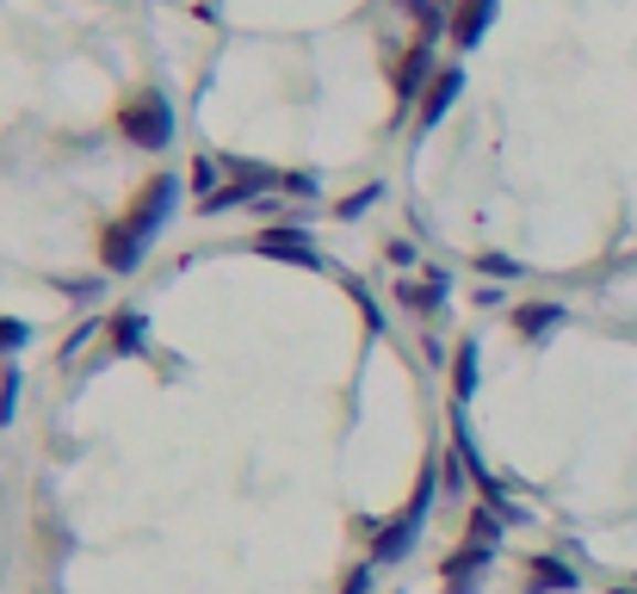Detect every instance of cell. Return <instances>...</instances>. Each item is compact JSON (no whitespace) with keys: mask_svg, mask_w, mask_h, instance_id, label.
<instances>
[{"mask_svg":"<svg viewBox=\"0 0 637 594\" xmlns=\"http://www.w3.org/2000/svg\"><path fill=\"white\" fill-rule=\"evenodd\" d=\"M173 204H180V187H173L168 173H161V180H149L125 218L106 223V235H99V261H106L112 273H130V266L142 261V248H149V235H156L161 223L173 218Z\"/></svg>","mask_w":637,"mask_h":594,"instance_id":"1","label":"cell"},{"mask_svg":"<svg viewBox=\"0 0 637 594\" xmlns=\"http://www.w3.org/2000/svg\"><path fill=\"white\" fill-rule=\"evenodd\" d=\"M118 130H125L137 149H168V142H173V112H168V99H161V94L125 99V106H118Z\"/></svg>","mask_w":637,"mask_h":594,"instance_id":"2","label":"cell"},{"mask_svg":"<svg viewBox=\"0 0 637 594\" xmlns=\"http://www.w3.org/2000/svg\"><path fill=\"white\" fill-rule=\"evenodd\" d=\"M489 19H496V0H452V19H446V38L458 50L482 44V32H489Z\"/></svg>","mask_w":637,"mask_h":594,"instance_id":"3","label":"cell"},{"mask_svg":"<svg viewBox=\"0 0 637 594\" xmlns=\"http://www.w3.org/2000/svg\"><path fill=\"white\" fill-rule=\"evenodd\" d=\"M489 558H496L489 545H458V551H452V558H446V594H477Z\"/></svg>","mask_w":637,"mask_h":594,"instance_id":"4","label":"cell"},{"mask_svg":"<svg viewBox=\"0 0 637 594\" xmlns=\"http://www.w3.org/2000/svg\"><path fill=\"white\" fill-rule=\"evenodd\" d=\"M434 75H439L434 50H427V38H421V44L403 56V68H396V99H403V106H408V99H421V87H434Z\"/></svg>","mask_w":637,"mask_h":594,"instance_id":"5","label":"cell"},{"mask_svg":"<svg viewBox=\"0 0 637 594\" xmlns=\"http://www.w3.org/2000/svg\"><path fill=\"white\" fill-rule=\"evenodd\" d=\"M261 254H273V261H291V266H322V254L304 242V230H266L261 242H254Z\"/></svg>","mask_w":637,"mask_h":594,"instance_id":"6","label":"cell"},{"mask_svg":"<svg viewBox=\"0 0 637 594\" xmlns=\"http://www.w3.org/2000/svg\"><path fill=\"white\" fill-rule=\"evenodd\" d=\"M458 87H465V68H439L434 87H427V99H421V125H439V118H446V106L458 99Z\"/></svg>","mask_w":637,"mask_h":594,"instance_id":"7","label":"cell"},{"mask_svg":"<svg viewBox=\"0 0 637 594\" xmlns=\"http://www.w3.org/2000/svg\"><path fill=\"white\" fill-rule=\"evenodd\" d=\"M551 329H563V304H520V310H513V335L544 341Z\"/></svg>","mask_w":637,"mask_h":594,"instance_id":"8","label":"cell"},{"mask_svg":"<svg viewBox=\"0 0 637 594\" xmlns=\"http://www.w3.org/2000/svg\"><path fill=\"white\" fill-rule=\"evenodd\" d=\"M415 539H421V527H415V520H408V515H396V520H390L384 532H378L372 558H378V563H396V558H403L408 545H415Z\"/></svg>","mask_w":637,"mask_h":594,"instance_id":"9","label":"cell"},{"mask_svg":"<svg viewBox=\"0 0 637 594\" xmlns=\"http://www.w3.org/2000/svg\"><path fill=\"white\" fill-rule=\"evenodd\" d=\"M551 588H575V570H570V563H558V558H532L527 594H551Z\"/></svg>","mask_w":637,"mask_h":594,"instance_id":"10","label":"cell"},{"mask_svg":"<svg viewBox=\"0 0 637 594\" xmlns=\"http://www.w3.org/2000/svg\"><path fill=\"white\" fill-rule=\"evenodd\" d=\"M396 297L403 304H415V310H434V304H446V273H434V279H421V285H396Z\"/></svg>","mask_w":637,"mask_h":594,"instance_id":"11","label":"cell"},{"mask_svg":"<svg viewBox=\"0 0 637 594\" xmlns=\"http://www.w3.org/2000/svg\"><path fill=\"white\" fill-rule=\"evenodd\" d=\"M452 391H458V403L477 391V341L458 347V360H452Z\"/></svg>","mask_w":637,"mask_h":594,"instance_id":"12","label":"cell"},{"mask_svg":"<svg viewBox=\"0 0 637 594\" xmlns=\"http://www.w3.org/2000/svg\"><path fill=\"white\" fill-rule=\"evenodd\" d=\"M112 347H118V353H137V347H142V316L137 310L112 316Z\"/></svg>","mask_w":637,"mask_h":594,"instance_id":"13","label":"cell"},{"mask_svg":"<svg viewBox=\"0 0 637 594\" xmlns=\"http://www.w3.org/2000/svg\"><path fill=\"white\" fill-rule=\"evenodd\" d=\"M496 539H501L496 508H477V515H470V545H489V551H496Z\"/></svg>","mask_w":637,"mask_h":594,"instance_id":"14","label":"cell"},{"mask_svg":"<svg viewBox=\"0 0 637 594\" xmlns=\"http://www.w3.org/2000/svg\"><path fill=\"white\" fill-rule=\"evenodd\" d=\"M223 173H230V168H223V161H211V156L192 161V187H199V199H211V187H217Z\"/></svg>","mask_w":637,"mask_h":594,"instance_id":"15","label":"cell"},{"mask_svg":"<svg viewBox=\"0 0 637 594\" xmlns=\"http://www.w3.org/2000/svg\"><path fill=\"white\" fill-rule=\"evenodd\" d=\"M372 204H378V187H359V192H353V199H341V204H335V211H341V218H347V223H353V218H359V211H372Z\"/></svg>","mask_w":637,"mask_h":594,"instance_id":"16","label":"cell"},{"mask_svg":"<svg viewBox=\"0 0 637 594\" xmlns=\"http://www.w3.org/2000/svg\"><path fill=\"white\" fill-rule=\"evenodd\" d=\"M482 273L489 279H520V261L513 254H482Z\"/></svg>","mask_w":637,"mask_h":594,"instance_id":"17","label":"cell"},{"mask_svg":"<svg viewBox=\"0 0 637 594\" xmlns=\"http://www.w3.org/2000/svg\"><path fill=\"white\" fill-rule=\"evenodd\" d=\"M25 347V322L19 316H0V353H19Z\"/></svg>","mask_w":637,"mask_h":594,"instance_id":"18","label":"cell"},{"mask_svg":"<svg viewBox=\"0 0 637 594\" xmlns=\"http://www.w3.org/2000/svg\"><path fill=\"white\" fill-rule=\"evenodd\" d=\"M13 409H19V372L0 378V422H13Z\"/></svg>","mask_w":637,"mask_h":594,"instance_id":"19","label":"cell"},{"mask_svg":"<svg viewBox=\"0 0 637 594\" xmlns=\"http://www.w3.org/2000/svg\"><path fill=\"white\" fill-rule=\"evenodd\" d=\"M365 588H372V570H353V576L341 582V594H365Z\"/></svg>","mask_w":637,"mask_h":594,"instance_id":"20","label":"cell"},{"mask_svg":"<svg viewBox=\"0 0 637 594\" xmlns=\"http://www.w3.org/2000/svg\"><path fill=\"white\" fill-rule=\"evenodd\" d=\"M625 594H631V588H625Z\"/></svg>","mask_w":637,"mask_h":594,"instance_id":"21","label":"cell"}]
</instances>
